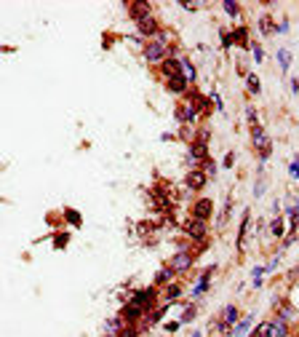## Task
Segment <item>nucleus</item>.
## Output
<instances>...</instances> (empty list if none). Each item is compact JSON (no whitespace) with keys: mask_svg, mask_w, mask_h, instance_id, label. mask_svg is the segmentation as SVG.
Here are the masks:
<instances>
[{"mask_svg":"<svg viewBox=\"0 0 299 337\" xmlns=\"http://www.w3.org/2000/svg\"><path fill=\"white\" fill-rule=\"evenodd\" d=\"M249 327H251V319H243V321H238V327L232 329V332H230L227 337H243V335H246V329H249Z\"/></svg>","mask_w":299,"mask_h":337,"instance_id":"20","label":"nucleus"},{"mask_svg":"<svg viewBox=\"0 0 299 337\" xmlns=\"http://www.w3.org/2000/svg\"><path fill=\"white\" fill-rule=\"evenodd\" d=\"M211 273H214V268H206L203 270V276L198 279V284H195V289H192V297H201L206 289H209V281H211Z\"/></svg>","mask_w":299,"mask_h":337,"instance_id":"15","label":"nucleus"},{"mask_svg":"<svg viewBox=\"0 0 299 337\" xmlns=\"http://www.w3.org/2000/svg\"><path fill=\"white\" fill-rule=\"evenodd\" d=\"M128 14H131V19H134V22H142L144 16H152V8H150L147 0H136V3L128 5Z\"/></svg>","mask_w":299,"mask_h":337,"instance_id":"9","label":"nucleus"},{"mask_svg":"<svg viewBox=\"0 0 299 337\" xmlns=\"http://www.w3.org/2000/svg\"><path fill=\"white\" fill-rule=\"evenodd\" d=\"M184 230H187V236L192 241H206V236H209V228H206L203 220H195V217H190V222L184 225Z\"/></svg>","mask_w":299,"mask_h":337,"instance_id":"4","label":"nucleus"},{"mask_svg":"<svg viewBox=\"0 0 299 337\" xmlns=\"http://www.w3.org/2000/svg\"><path fill=\"white\" fill-rule=\"evenodd\" d=\"M203 171H206V174H209V177H211V174H216V163H214V161H206Z\"/></svg>","mask_w":299,"mask_h":337,"instance_id":"33","label":"nucleus"},{"mask_svg":"<svg viewBox=\"0 0 299 337\" xmlns=\"http://www.w3.org/2000/svg\"><path fill=\"white\" fill-rule=\"evenodd\" d=\"M251 140H254V147L259 150V158H262V161H267L272 144H270V137L264 134V129L262 126H254V129H251Z\"/></svg>","mask_w":299,"mask_h":337,"instance_id":"1","label":"nucleus"},{"mask_svg":"<svg viewBox=\"0 0 299 337\" xmlns=\"http://www.w3.org/2000/svg\"><path fill=\"white\" fill-rule=\"evenodd\" d=\"M182 75L187 78V81H195V67H192L187 59H182Z\"/></svg>","mask_w":299,"mask_h":337,"instance_id":"23","label":"nucleus"},{"mask_svg":"<svg viewBox=\"0 0 299 337\" xmlns=\"http://www.w3.org/2000/svg\"><path fill=\"white\" fill-rule=\"evenodd\" d=\"M179 324H182V321H169V324H166V332H176Z\"/></svg>","mask_w":299,"mask_h":337,"instance_id":"35","label":"nucleus"},{"mask_svg":"<svg viewBox=\"0 0 299 337\" xmlns=\"http://www.w3.org/2000/svg\"><path fill=\"white\" fill-rule=\"evenodd\" d=\"M179 294H182V289H179L176 284H169V287H166V300H176Z\"/></svg>","mask_w":299,"mask_h":337,"instance_id":"26","label":"nucleus"},{"mask_svg":"<svg viewBox=\"0 0 299 337\" xmlns=\"http://www.w3.org/2000/svg\"><path fill=\"white\" fill-rule=\"evenodd\" d=\"M152 300H155V289H142V292L134 294V300H131V302H136V305H142L144 310H147L152 305Z\"/></svg>","mask_w":299,"mask_h":337,"instance_id":"14","label":"nucleus"},{"mask_svg":"<svg viewBox=\"0 0 299 337\" xmlns=\"http://www.w3.org/2000/svg\"><path fill=\"white\" fill-rule=\"evenodd\" d=\"M262 59H264V54H262V48H259V46H254V62L259 64V62H262Z\"/></svg>","mask_w":299,"mask_h":337,"instance_id":"34","label":"nucleus"},{"mask_svg":"<svg viewBox=\"0 0 299 337\" xmlns=\"http://www.w3.org/2000/svg\"><path fill=\"white\" fill-rule=\"evenodd\" d=\"M118 337H139V332H136V329H134V327H131V324H128V327H126V329H123V332L118 335Z\"/></svg>","mask_w":299,"mask_h":337,"instance_id":"32","label":"nucleus"},{"mask_svg":"<svg viewBox=\"0 0 299 337\" xmlns=\"http://www.w3.org/2000/svg\"><path fill=\"white\" fill-rule=\"evenodd\" d=\"M198 112H201V110H198L192 102H184V104H179V107H176V118L184 123V126H192V121L198 118Z\"/></svg>","mask_w":299,"mask_h":337,"instance_id":"7","label":"nucleus"},{"mask_svg":"<svg viewBox=\"0 0 299 337\" xmlns=\"http://www.w3.org/2000/svg\"><path fill=\"white\" fill-rule=\"evenodd\" d=\"M275 27H278V24H272L270 16H259V32H262V35H272Z\"/></svg>","mask_w":299,"mask_h":337,"instance_id":"19","label":"nucleus"},{"mask_svg":"<svg viewBox=\"0 0 299 337\" xmlns=\"http://www.w3.org/2000/svg\"><path fill=\"white\" fill-rule=\"evenodd\" d=\"M291 89H294V94H299V78H294V81H291Z\"/></svg>","mask_w":299,"mask_h":337,"instance_id":"39","label":"nucleus"},{"mask_svg":"<svg viewBox=\"0 0 299 337\" xmlns=\"http://www.w3.org/2000/svg\"><path fill=\"white\" fill-rule=\"evenodd\" d=\"M246 118H249L251 129H254V126H259V121H256V110H254V107H246Z\"/></svg>","mask_w":299,"mask_h":337,"instance_id":"27","label":"nucleus"},{"mask_svg":"<svg viewBox=\"0 0 299 337\" xmlns=\"http://www.w3.org/2000/svg\"><path fill=\"white\" fill-rule=\"evenodd\" d=\"M232 161H235V155H232V153H227V158H224V166L230 169V166H232Z\"/></svg>","mask_w":299,"mask_h":337,"instance_id":"37","label":"nucleus"},{"mask_svg":"<svg viewBox=\"0 0 299 337\" xmlns=\"http://www.w3.org/2000/svg\"><path fill=\"white\" fill-rule=\"evenodd\" d=\"M286 335H289L286 319H275V321H270V337H286Z\"/></svg>","mask_w":299,"mask_h":337,"instance_id":"17","label":"nucleus"},{"mask_svg":"<svg viewBox=\"0 0 299 337\" xmlns=\"http://www.w3.org/2000/svg\"><path fill=\"white\" fill-rule=\"evenodd\" d=\"M161 72H163V78H166V81H169V78H176V75H182V59L166 56L163 62H161Z\"/></svg>","mask_w":299,"mask_h":337,"instance_id":"6","label":"nucleus"},{"mask_svg":"<svg viewBox=\"0 0 299 337\" xmlns=\"http://www.w3.org/2000/svg\"><path fill=\"white\" fill-rule=\"evenodd\" d=\"M278 62H281V70L286 72V70H289V64H291V54L286 48H281V51H278Z\"/></svg>","mask_w":299,"mask_h":337,"instance_id":"21","label":"nucleus"},{"mask_svg":"<svg viewBox=\"0 0 299 337\" xmlns=\"http://www.w3.org/2000/svg\"><path fill=\"white\" fill-rule=\"evenodd\" d=\"M136 27H139V32H142L144 38H150V41H155L158 32H161V27H158V22H155V16H144L142 22H136Z\"/></svg>","mask_w":299,"mask_h":337,"instance_id":"8","label":"nucleus"},{"mask_svg":"<svg viewBox=\"0 0 299 337\" xmlns=\"http://www.w3.org/2000/svg\"><path fill=\"white\" fill-rule=\"evenodd\" d=\"M224 11H227L230 16H235V19H238V14H241V8H238L235 3H230V0H227V3H224Z\"/></svg>","mask_w":299,"mask_h":337,"instance_id":"29","label":"nucleus"},{"mask_svg":"<svg viewBox=\"0 0 299 337\" xmlns=\"http://www.w3.org/2000/svg\"><path fill=\"white\" fill-rule=\"evenodd\" d=\"M214 214V203L209 201V198H198L195 203H192V217H195V220H209V217Z\"/></svg>","mask_w":299,"mask_h":337,"instance_id":"5","label":"nucleus"},{"mask_svg":"<svg viewBox=\"0 0 299 337\" xmlns=\"http://www.w3.org/2000/svg\"><path fill=\"white\" fill-rule=\"evenodd\" d=\"M144 313H147V310H144L142 305H136V302H128V305H126L123 308V319H126V324H134V321H139V319H142V316Z\"/></svg>","mask_w":299,"mask_h":337,"instance_id":"12","label":"nucleus"},{"mask_svg":"<svg viewBox=\"0 0 299 337\" xmlns=\"http://www.w3.org/2000/svg\"><path fill=\"white\" fill-rule=\"evenodd\" d=\"M187 86H190V81L184 75H176V78H169V81H166V89H169L171 94H184Z\"/></svg>","mask_w":299,"mask_h":337,"instance_id":"13","label":"nucleus"},{"mask_svg":"<svg viewBox=\"0 0 299 337\" xmlns=\"http://www.w3.org/2000/svg\"><path fill=\"white\" fill-rule=\"evenodd\" d=\"M206 182H209V174L201 171V169H192L190 174H187V188L190 190H203Z\"/></svg>","mask_w":299,"mask_h":337,"instance_id":"11","label":"nucleus"},{"mask_svg":"<svg viewBox=\"0 0 299 337\" xmlns=\"http://www.w3.org/2000/svg\"><path fill=\"white\" fill-rule=\"evenodd\" d=\"M262 193H264V180H259L256 188H254V195H262Z\"/></svg>","mask_w":299,"mask_h":337,"instance_id":"36","label":"nucleus"},{"mask_svg":"<svg viewBox=\"0 0 299 337\" xmlns=\"http://www.w3.org/2000/svg\"><path fill=\"white\" fill-rule=\"evenodd\" d=\"M249 222H251V211H243L241 230H238V249H243V246H246V233H249Z\"/></svg>","mask_w":299,"mask_h":337,"instance_id":"16","label":"nucleus"},{"mask_svg":"<svg viewBox=\"0 0 299 337\" xmlns=\"http://www.w3.org/2000/svg\"><path fill=\"white\" fill-rule=\"evenodd\" d=\"M192 262H195V257H192L187 249H182V252H176L171 257V268H174V273H187L192 268Z\"/></svg>","mask_w":299,"mask_h":337,"instance_id":"3","label":"nucleus"},{"mask_svg":"<svg viewBox=\"0 0 299 337\" xmlns=\"http://www.w3.org/2000/svg\"><path fill=\"white\" fill-rule=\"evenodd\" d=\"M232 41H238L241 46H246V43H249V35H246V27H238L235 32H232Z\"/></svg>","mask_w":299,"mask_h":337,"instance_id":"24","label":"nucleus"},{"mask_svg":"<svg viewBox=\"0 0 299 337\" xmlns=\"http://www.w3.org/2000/svg\"><path fill=\"white\" fill-rule=\"evenodd\" d=\"M64 214H67V220H70L72 225H81V214H78L75 209H67V211H64Z\"/></svg>","mask_w":299,"mask_h":337,"instance_id":"30","label":"nucleus"},{"mask_svg":"<svg viewBox=\"0 0 299 337\" xmlns=\"http://www.w3.org/2000/svg\"><path fill=\"white\" fill-rule=\"evenodd\" d=\"M246 83H249V91H251V94H259V91H262V86H259V78L254 75V72L246 78Z\"/></svg>","mask_w":299,"mask_h":337,"instance_id":"22","label":"nucleus"},{"mask_svg":"<svg viewBox=\"0 0 299 337\" xmlns=\"http://www.w3.org/2000/svg\"><path fill=\"white\" fill-rule=\"evenodd\" d=\"M275 30H278V32H289V22H281Z\"/></svg>","mask_w":299,"mask_h":337,"instance_id":"38","label":"nucleus"},{"mask_svg":"<svg viewBox=\"0 0 299 337\" xmlns=\"http://www.w3.org/2000/svg\"><path fill=\"white\" fill-rule=\"evenodd\" d=\"M289 171H291V177H294V180H299V155L294 158V161H291V166H289Z\"/></svg>","mask_w":299,"mask_h":337,"instance_id":"31","label":"nucleus"},{"mask_svg":"<svg viewBox=\"0 0 299 337\" xmlns=\"http://www.w3.org/2000/svg\"><path fill=\"white\" fill-rule=\"evenodd\" d=\"M166 56H171V48L163 46V43H158V41H150V46L144 48V59H147L150 64H161Z\"/></svg>","mask_w":299,"mask_h":337,"instance_id":"2","label":"nucleus"},{"mask_svg":"<svg viewBox=\"0 0 299 337\" xmlns=\"http://www.w3.org/2000/svg\"><path fill=\"white\" fill-rule=\"evenodd\" d=\"M171 279H174V268H163V270H158V276H155V284L158 287H169L171 284Z\"/></svg>","mask_w":299,"mask_h":337,"instance_id":"18","label":"nucleus"},{"mask_svg":"<svg viewBox=\"0 0 299 337\" xmlns=\"http://www.w3.org/2000/svg\"><path fill=\"white\" fill-rule=\"evenodd\" d=\"M192 319H195V305H187V310H184V316H182L179 321L187 324V321H192Z\"/></svg>","mask_w":299,"mask_h":337,"instance_id":"28","label":"nucleus"},{"mask_svg":"<svg viewBox=\"0 0 299 337\" xmlns=\"http://www.w3.org/2000/svg\"><path fill=\"white\" fill-rule=\"evenodd\" d=\"M235 321H238V308L227 305V308H224V313H222V319H219V324H216V329H219V332H227L230 327H235Z\"/></svg>","mask_w":299,"mask_h":337,"instance_id":"10","label":"nucleus"},{"mask_svg":"<svg viewBox=\"0 0 299 337\" xmlns=\"http://www.w3.org/2000/svg\"><path fill=\"white\" fill-rule=\"evenodd\" d=\"M270 230H272V236H275V239H281V236H283V220H281V217H278V220H272Z\"/></svg>","mask_w":299,"mask_h":337,"instance_id":"25","label":"nucleus"},{"mask_svg":"<svg viewBox=\"0 0 299 337\" xmlns=\"http://www.w3.org/2000/svg\"><path fill=\"white\" fill-rule=\"evenodd\" d=\"M104 337H118V335H104Z\"/></svg>","mask_w":299,"mask_h":337,"instance_id":"40","label":"nucleus"}]
</instances>
